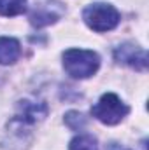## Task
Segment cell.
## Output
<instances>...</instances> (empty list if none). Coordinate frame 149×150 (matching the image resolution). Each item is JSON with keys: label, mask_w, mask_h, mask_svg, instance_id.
Wrapping results in <instances>:
<instances>
[{"label": "cell", "mask_w": 149, "mask_h": 150, "mask_svg": "<svg viewBox=\"0 0 149 150\" xmlns=\"http://www.w3.org/2000/svg\"><path fill=\"white\" fill-rule=\"evenodd\" d=\"M100 58L93 51L69 49L63 52V68L72 79H88L97 74Z\"/></svg>", "instance_id": "cell-1"}, {"label": "cell", "mask_w": 149, "mask_h": 150, "mask_svg": "<svg viewBox=\"0 0 149 150\" xmlns=\"http://www.w3.org/2000/svg\"><path fill=\"white\" fill-rule=\"evenodd\" d=\"M82 19L95 32H109V30L117 26L119 12L116 11V7H112L111 4L98 2V4H91V5H88L84 9Z\"/></svg>", "instance_id": "cell-2"}, {"label": "cell", "mask_w": 149, "mask_h": 150, "mask_svg": "<svg viewBox=\"0 0 149 150\" xmlns=\"http://www.w3.org/2000/svg\"><path fill=\"white\" fill-rule=\"evenodd\" d=\"M91 113L95 119H98L100 122L107 124V126H114L117 122H121L126 113H128V107L119 100L117 94L114 93H107L104 94L98 103L91 108Z\"/></svg>", "instance_id": "cell-3"}, {"label": "cell", "mask_w": 149, "mask_h": 150, "mask_svg": "<svg viewBox=\"0 0 149 150\" xmlns=\"http://www.w3.org/2000/svg\"><path fill=\"white\" fill-rule=\"evenodd\" d=\"M114 58L117 63L128 65L137 70H144L148 67V52L142 47L133 45V44H123V45L116 47Z\"/></svg>", "instance_id": "cell-4"}, {"label": "cell", "mask_w": 149, "mask_h": 150, "mask_svg": "<svg viewBox=\"0 0 149 150\" xmlns=\"http://www.w3.org/2000/svg\"><path fill=\"white\" fill-rule=\"evenodd\" d=\"M21 54L19 42L12 37H0V65H12Z\"/></svg>", "instance_id": "cell-5"}, {"label": "cell", "mask_w": 149, "mask_h": 150, "mask_svg": "<svg viewBox=\"0 0 149 150\" xmlns=\"http://www.w3.org/2000/svg\"><path fill=\"white\" fill-rule=\"evenodd\" d=\"M46 112H47V108H46L44 103L21 101L18 119H21V120H25V122H37V120H40V119H44Z\"/></svg>", "instance_id": "cell-6"}, {"label": "cell", "mask_w": 149, "mask_h": 150, "mask_svg": "<svg viewBox=\"0 0 149 150\" xmlns=\"http://www.w3.org/2000/svg\"><path fill=\"white\" fill-rule=\"evenodd\" d=\"M27 11V0H0L2 16H18Z\"/></svg>", "instance_id": "cell-7"}, {"label": "cell", "mask_w": 149, "mask_h": 150, "mask_svg": "<svg viewBox=\"0 0 149 150\" xmlns=\"http://www.w3.org/2000/svg\"><path fill=\"white\" fill-rule=\"evenodd\" d=\"M69 150H98V143L90 134H79L70 142Z\"/></svg>", "instance_id": "cell-8"}, {"label": "cell", "mask_w": 149, "mask_h": 150, "mask_svg": "<svg viewBox=\"0 0 149 150\" xmlns=\"http://www.w3.org/2000/svg\"><path fill=\"white\" fill-rule=\"evenodd\" d=\"M65 122L69 124V127L79 129V127H82L86 124V119H84L82 113H79V112H69L65 115Z\"/></svg>", "instance_id": "cell-9"}, {"label": "cell", "mask_w": 149, "mask_h": 150, "mask_svg": "<svg viewBox=\"0 0 149 150\" xmlns=\"http://www.w3.org/2000/svg\"><path fill=\"white\" fill-rule=\"evenodd\" d=\"M40 18H42V16L34 14V16H32V23L39 26V23H40ZM44 18H46V19H44V25H47V23H54V21H56V16H53V14H46Z\"/></svg>", "instance_id": "cell-10"}, {"label": "cell", "mask_w": 149, "mask_h": 150, "mask_svg": "<svg viewBox=\"0 0 149 150\" xmlns=\"http://www.w3.org/2000/svg\"><path fill=\"white\" fill-rule=\"evenodd\" d=\"M109 150H128V149H123V147H119V145H116V143H112L111 147H109Z\"/></svg>", "instance_id": "cell-11"}]
</instances>
